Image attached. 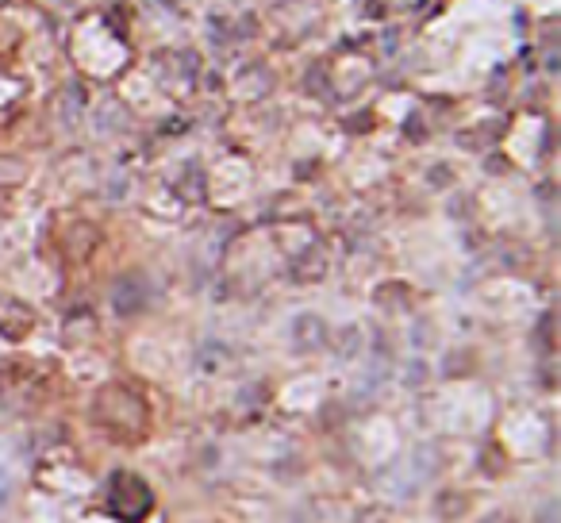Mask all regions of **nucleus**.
I'll use <instances>...</instances> for the list:
<instances>
[{
    "label": "nucleus",
    "mask_w": 561,
    "mask_h": 523,
    "mask_svg": "<svg viewBox=\"0 0 561 523\" xmlns=\"http://www.w3.org/2000/svg\"><path fill=\"white\" fill-rule=\"evenodd\" d=\"M108 508L120 520H143L150 508H154V493H150V485L143 477L116 474L108 481Z\"/></svg>",
    "instance_id": "f257e3e1"
},
{
    "label": "nucleus",
    "mask_w": 561,
    "mask_h": 523,
    "mask_svg": "<svg viewBox=\"0 0 561 523\" xmlns=\"http://www.w3.org/2000/svg\"><path fill=\"white\" fill-rule=\"evenodd\" d=\"M35 324V312L27 308L24 300L16 297H0V335L8 339H24L27 331Z\"/></svg>",
    "instance_id": "f03ea898"
},
{
    "label": "nucleus",
    "mask_w": 561,
    "mask_h": 523,
    "mask_svg": "<svg viewBox=\"0 0 561 523\" xmlns=\"http://www.w3.org/2000/svg\"><path fill=\"white\" fill-rule=\"evenodd\" d=\"M293 343H296V350L323 347V343H327V327H323V320H319V316H296Z\"/></svg>",
    "instance_id": "7ed1b4c3"
},
{
    "label": "nucleus",
    "mask_w": 561,
    "mask_h": 523,
    "mask_svg": "<svg viewBox=\"0 0 561 523\" xmlns=\"http://www.w3.org/2000/svg\"><path fill=\"white\" fill-rule=\"evenodd\" d=\"M112 300H116V312H139L143 304H147V289H143V281L139 277H123L120 285H116V293H112Z\"/></svg>",
    "instance_id": "20e7f679"
},
{
    "label": "nucleus",
    "mask_w": 561,
    "mask_h": 523,
    "mask_svg": "<svg viewBox=\"0 0 561 523\" xmlns=\"http://www.w3.org/2000/svg\"><path fill=\"white\" fill-rule=\"evenodd\" d=\"M327 274V258H323V250H308L304 258H296L293 262V277L296 281H319V277Z\"/></svg>",
    "instance_id": "39448f33"
},
{
    "label": "nucleus",
    "mask_w": 561,
    "mask_h": 523,
    "mask_svg": "<svg viewBox=\"0 0 561 523\" xmlns=\"http://www.w3.org/2000/svg\"><path fill=\"white\" fill-rule=\"evenodd\" d=\"M4 497H8V477H4V470H0V504H4Z\"/></svg>",
    "instance_id": "423d86ee"
}]
</instances>
